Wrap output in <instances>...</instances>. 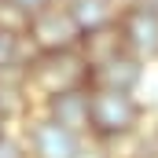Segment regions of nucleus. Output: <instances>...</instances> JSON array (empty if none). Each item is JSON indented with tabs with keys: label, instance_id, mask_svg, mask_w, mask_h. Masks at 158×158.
<instances>
[{
	"label": "nucleus",
	"instance_id": "f257e3e1",
	"mask_svg": "<svg viewBox=\"0 0 158 158\" xmlns=\"http://www.w3.org/2000/svg\"><path fill=\"white\" fill-rule=\"evenodd\" d=\"M143 121H147V103L140 99V92L88 88V140L125 143Z\"/></svg>",
	"mask_w": 158,
	"mask_h": 158
},
{
	"label": "nucleus",
	"instance_id": "f03ea898",
	"mask_svg": "<svg viewBox=\"0 0 158 158\" xmlns=\"http://www.w3.org/2000/svg\"><path fill=\"white\" fill-rule=\"evenodd\" d=\"M26 92L33 103H44L48 96L59 92H74V88H88V63L77 48L74 52H52V55H30L26 59Z\"/></svg>",
	"mask_w": 158,
	"mask_h": 158
},
{
	"label": "nucleus",
	"instance_id": "7ed1b4c3",
	"mask_svg": "<svg viewBox=\"0 0 158 158\" xmlns=\"http://www.w3.org/2000/svg\"><path fill=\"white\" fill-rule=\"evenodd\" d=\"M22 40H26V48H30L33 55L74 52L81 44V30L74 26V19H70V11L63 7V0H55V4L40 7L37 15H30Z\"/></svg>",
	"mask_w": 158,
	"mask_h": 158
},
{
	"label": "nucleus",
	"instance_id": "20e7f679",
	"mask_svg": "<svg viewBox=\"0 0 158 158\" xmlns=\"http://www.w3.org/2000/svg\"><path fill=\"white\" fill-rule=\"evenodd\" d=\"M22 140L30 147V158H85L88 155L85 136H74L70 129L44 118L40 110L22 118Z\"/></svg>",
	"mask_w": 158,
	"mask_h": 158
},
{
	"label": "nucleus",
	"instance_id": "39448f33",
	"mask_svg": "<svg viewBox=\"0 0 158 158\" xmlns=\"http://www.w3.org/2000/svg\"><path fill=\"white\" fill-rule=\"evenodd\" d=\"M118 33L125 52H132L143 63H158V15L143 4H132L118 11Z\"/></svg>",
	"mask_w": 158,
	"mask_h": 158
},
{
	"label": "nucleus",
	"instance_id": "423d86ee",
	"mask_svg": "<svg viewBox=\"0 0 158 158\" xmlns=\"http://www.w3.org/2000/svg\"><path fill=\"white\" fill-rule=\"evenodd\" d=\"M147 81V63L132 52H118L114 59L88 70V88H110V92H140Z\"/></svg>",
	"mask_w": 158,
	"mask_h": 158
},
{
	"label": "nucleus",
	"instance_id": "0eeeda50",
	"mask_svg": "<svg viewBox=\"0 0 158 158\" xmlns=\"http://www.w3.org/2000/svg\"><path fill=\"white\" fill-rule=\"evenodd\" d=\"M37 110L44 118H52L55 125L70 129L74 136H85V140H88V88H74V92L48 96L44 103H37Z\"/></svg>",
	"mask_w": 158,
	"mask_h": 158
},
{
	"label": "nucleus",
	"instance_id": "6e6552de",
	"mask_svg": "<svg viewBox=\"0 0 158 158\" xmlns=\"http://www.w3.org/2000/svg\"><path fill=\"white\" fill-rule=\"evenodd\" d=\"M63 7L70 11L74 26L81 30V37L92 33V30H103V26L118 22V7L110 0H63Z\"/></svg>",
	"mask_w": 158,
	"mask_h": 158
},
{
	"label": "nucleus",
	"instance_id": "1a4fd4ad",
	"mask_svg": "<svg viewBox=\"0 0 158 158\" xmlns=\"http://www.w3.org/2000/svg\"><path fill=\"white\" fill-rule=\"evenodd\" d=\"M77 52L85 55L88 70H92V66H99V63H107V59H114L118 52H125L121 33H118V22H110V26H103V30L85 33V37H81V44H77Z\"/></svg>",
	"mask_w": 158,
	"mask_h": 158
},
{
	"label": "nucleus",
	"instance_id": "9d476101",
	"mask_svg": "<svg viewBox=\"0 0 158 158\" xmlns=\"http://www.w3.org/2000/svg\"><path fill=\"white\" fill-rule=\"evenodd\" d=\"M33 52L26 48V40L11 30L0 26V74H15V70H26V59Z\"/></svg>",
	"mask_w": 158,
	"mask_h": 158
},
{
	"label": "nucleus",
	"instance_id": "9b49d317",
	"mask_svg": "<svg viewBox=\"0 0 158 158\" xmlns=\"http://www.w3.org/2000/svg\"><path fill=\"white\" fill-rule=\"evenodd\" d=\"M132 151H129V158H158V121H143L129 140H125Z\"/></svg>",
	"mask_w": 158,
	"mask_h": 158
},
{
	"label": "nucleus",
	"instance_id": "f8f14e48",
	"mask_svg": "<svg viewBox=\"0 0 158 158\" xmlns=\"http://www.w3.org/2000/svg\"><path fill=\"white\" fill-rule=\"evenodd\" d=\"M0 158H30V147H26L22 132L7 129V132L0 136Z\"/></svg>",
	"mask_w": 158,
	"mask_h": 158
},
{
	"label": "nucleus",
	"instance_id": "ddd939ff",
	"mask_svg": "<svg viewBox=\"0 0 158 158\" xmlns=\"http://www.w3.org/2000/svg\"><path fill=\"white\" fill-rule=\"evenodd\" d=\"M11 7H19L22 15H37L40 7H48V4H55V0H7Z\"/></svg>",
	"mask_w": 158,
	"mask_h": 158
},
{
	"label": "nucleus",
	"instance_id": "4468645a",
	"mask_svg": "<svg viewBox=\"0 0 158 158\" xmlns=\"http://www.w3.org/2000/svg\"><path fill=\"white\" fill-rule=\"evenodd\" d=\"M110 4H114L118 11H125V7H132V4H140V0H110Z\"/></svg>",
	"mask_w": 158,
	"mask_h": 158
},
{
	"label": "nucleus",
	"instance_id": "2eb2a0df",
	"mask_svg": "<svg viewBox=\"0 0 158 158\" xmlns=\"http://www.w3.org/2000/svg\"><path fill=\"white\" fill-rule=\"evenodd\" d=\"M7 129H11V121L4 118V110H0V136H4V132H7Z\"/></svg>",
	"mask_w": 158,
	"mask_h": 158
},
{
	"label": "nucleus",
	"instance_id": "dca6fc26",
	"mask_svg": "<svg viewBox=\"0 0 158 158\" xmlns=\"http://www.w3.org/2000/svg\"><path fill=\"white\" fill-rule=\"evenodd\" d=\"M140 4H143V7H151V11L158 15V0H140Z\"/></svg>",
	"mask_w": 158,
	"mask_h": 158
}]
</instances>
